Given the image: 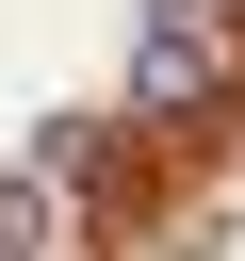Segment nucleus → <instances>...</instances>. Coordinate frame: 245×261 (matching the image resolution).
<instances>
[{"label": "nucleus", "mask_w": 245, "mask_h": 261, "mask_svg": "<svg viewBox=\"0 0 245 261\" xmlns=\"http://www.w3.org/2000/svg\"><path fill=\"white\" fill-rule=\"evenodd\" d=\"M229 16H245V0H163L147 49H131V98H147V114H196V98L229 82Z\"/></svg>", "instance_id": "obj_1"}, {"label": "nucleus", "mask_w": 245, "mask_h": 261, "mask_svg": "<svg viewBox=\"0 0 245 261\" xmlns=\"http://www.w3.org/2000/svg\"><path fill=\"white\" fill-rule=\"evenodd\" d=\"M49 228H65V196H49V179H16V196H0V245H49Z\"/></svg>", "instance_id": "obj_2"}]
</instances>
